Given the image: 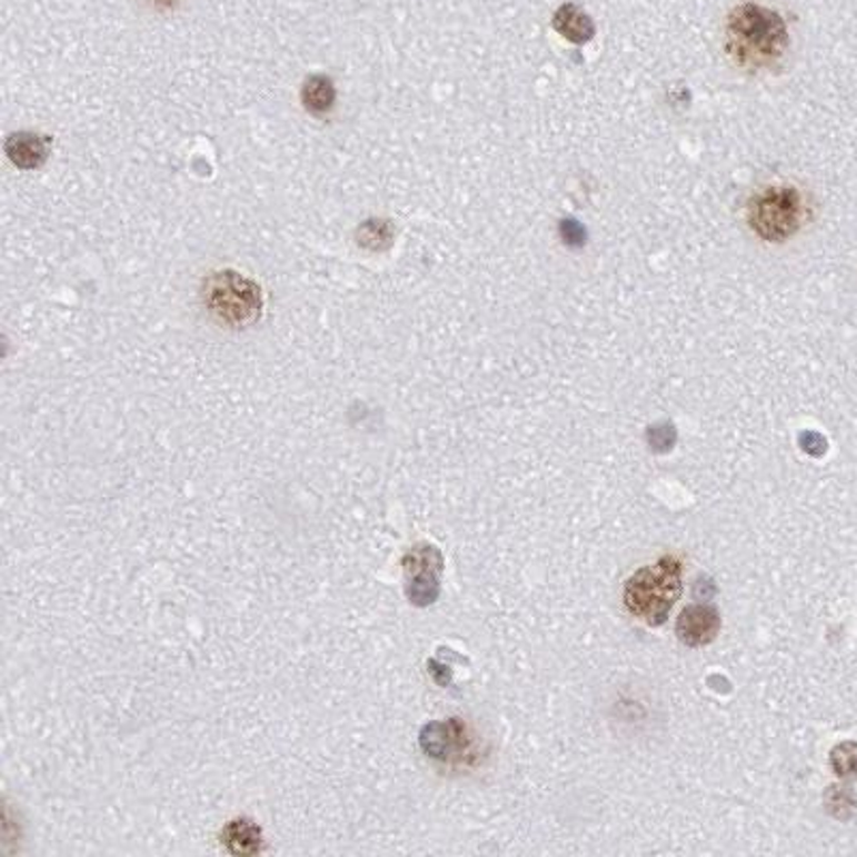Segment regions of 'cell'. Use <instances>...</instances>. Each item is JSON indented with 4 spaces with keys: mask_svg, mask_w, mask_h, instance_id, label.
Listing matches in <instances>:
<instances>
[{
    "mask_svg": "<svg viewBox=\"0 0 857 857\" xmlns=\"http://www.w3.org/2000/svg\"><path fill=\"white\" fill-rule=\"evenodd\" d=\"M789 41L783 13L764 2L741 0L727 16L725 46L734 62L744 69H771L785 59Z\"/></svg>",
    "mask_w": 857,
    "mask_h": 857,
    "instance_id": "6da1fadb",
    "label": "cell"
},
{
    "mask_svg": "<svg viewBox=\"0 0 857 857\" xmlns=\"http://www.w3.org/2000/svg\"><path fill=\"white\" fill-rule=\"evenodd\" d=\"M681 596V564L667 556L635 572L624 588L626 609L648 621L650 626L665 624L674 605Z\"/></svg>",
    "mask_w": 857,
    "mask_h": 857,
    "instance_id": "7a4b0ae2",
    "label": "cell"
},
{
    "mask_svg": "<svg viewBox=\"0 0 857 857\" xmlns=\"http://www.w3.org/2000/svg\"><path fill=\"white\" fill-rule=\"evenodd\" d=\"M202 300L215 320L232 328L258 322L265 311L262 288L237 270H217L208 275L202 283Z\"/></svg>",
    "mask_w": 857,
    "mask_h": 857,
    "instance_id": "3957f363",
    "label": "cell"
},
{
    "mask_svg": "<svg viewBox=\"0 0 857 857\" xmlns=\"http://www.w3.org/2000/svg\"><path fill=\"white\" fill-rule=\"evenodd\" d=\"M808 219V207L796 187H768L748 205L753 232L768 242H785L796 237Z\"/></svg>",
    "mask_w": 857,
    "mask_h": 857,
    "instance_id": "277c9868",
    "label": "cell"
},
{
    "mask_svg": "<svg viewBox=\"0 0 857 857\" xmlns=\"http://www.w3.org/2000/svg\"><path fill=\"white\" fill-rule=\"evenodd\" d=\"M408 572V596L415 605H431L440 594L442 556L431 545H418L406 558Z\"/></svg>",
    "mask_w": 857,
    "mask_h": 857,
    "instance_id": "5b68a950",
    "label": "cell"
},
{
    "mask_svg": "<svg viewBox=\"0 0 857 857\" xmlns=\"http://www.w3.org/2000/svg\"><path fill=\"white\" fill-rule=\"evenodd\" d=\"M468 729L459 718H450L446 723H429L420 734L422 750L434 757L450 761L452 757H459L457 753L468 748Z\"/></svg>",
    "mask_w": 857,
    "mask_h": 857,
    "instance_id": "8992f818",
    "label": "cell"
},
{
    "mask_svg": "<svg viewBox=\"0 0 857 857\" xmlns=\"http://www.w3.org/2000/svg\"><path fill=\"white\" fill-rule=\"evenodd\" d=\"M676 630L681 644L690 648L708 646L720 630V614L708 605L686 607L678 618Z\"/></svg>",
    "mask_w": 857,
    "mask_h": 857,
    "instance_id": "52a82bcc",
    "label": "cell"
},
{
    "mask_svg": "<svg viewBox=\"0 0 857 857\" xmlns=\"http://www.w3.org/2000/svg\"><path fill=\"white\" fill-rule=\"evenodd\" d=\"M4 152L16 168L34 170L48 161L52 152V138L34 131H20L9 136V140L4 142Z\"/></svg>",
    "mask_w": 857,
    "mask_h": 857,
    "instance_id": "ba28073f",
    "label": "cell"
},
{
    "mask_svg": "<svg viewBox=\"0 0 857 857\" xmlns=\"http://www.w3.org/2000/svg\"><path fill=\"white\" fill-rule=\"evenodd\" d=\"M551 24L562 34L564 39H568L570 43H577V46L588 43L596 34L594 20L586 13V9L579 7L577 2H564L562 7L554 13Z\"/></svg>",
    "mask_w": 857,
    "mask_h": 857,
    "instance_id": "9c48e42d",
    "label": "cell"
},
{
    "mask_svg": "<svg viewBox=\"0 0 857 857\" xmlns=\"http://www.w3.org/2000/svg\"><path fill=\"white\" fill-rule=\"evenodd\" d=\"M300 99H302V106L307 112H311L316 117L328 114L337 101L335 82L328 76H311L302 84Z\"/></svg>",
    "mask_w": 857,
    "mask_h": 857,
    "instance_id": "30bf717a",
    "label": "cell"
},
{
    "mask_svg": "<svg viewBox=\"0 0 857 857\" xmlns=\"http://www.w3.org/2000/svg\"><path fill=\"white\" fill-rule=\"evenodd\" d=\"M356 240L369 251H386L395 240V226L388 219L371 217L356 230Z\"/></svg>",
    "mask_w": 857,
    "mask_h": 857,
    "instance_id": "8fae6325",
    "label": "cell"
},
{
    "mask_svg": "<svg viewBox=\"0 0 857 857\" xmlns=\"http://www.w3.org/2000/svg\"><path fill=\"white\" fill-rule=\"evenodd\" d=\"M831 768L843 778H857V744L845 741L831 750Z\"/></svg>",
    "mask_w": 857,
    "mask_h": 857,
    "instance_id": "7c38bea8",
    "label": "cell"
},
{
    "mask_svg": "<svg viewBox=\"0 0 857 857\" xmlns=\"http://www.w3.org/2000/svg\"><path fill=\"white\" fill-rule=\"evenodd\" d=\"M648 442H650L651 450H656V452L671 450L676 444V427L669 422L654 425L648 429Z\"/></svg>",
    "mask_w": 857,
    "mask_h": 857,
    "instance_id": "4fadbf2b",
    "label": "cell"
},
{
    "mask_svg": "<svg viewBox=\"0 0 857 857\" xmlns=\"http://www.w3.org/2000/svg\"><path fill=\"white\" fill-rule=\"evenodd\" d=\"M826 799H828L829 813L836 815V817H840V819H847V817H849V815H847L849 806H854V808L857 806L856 796L849 794V791H843L840 787H831Z\"/></svg>",
    "mask_w": 857,
    "mask_h": 857,
    "instance_id": "5bb4252c",
    "label": "cell"
},
{
    "mask_svg": "<svg viewBox=\"0 0 857 857\" xmlns=\"http://www.w3.org/2000/svg\"><path fill=\"white\" fill-rule=\"evenodd\" d=\"M560 235L568 247H581L586 242V230L579 221L575 219H564L560 226Z\"/></svg>",
    "mask_w": 857,
    "mask_h": 857,
    "instance_id": "9a60e30c",
    "label": "cell"
},
{
    "mask_svg": "<svg viewBox=\"0 0 857 857\" xmlns=\"http://www.w3.org/2000/svg\"><path fill=\"white\" fill-rule=\"evenodd\" d=\"M799 446H801L804 452H808L813 457H821L828 450L826 438L821 434H817V431H804L799 436Z\"/></svg>",
    "mask_w": 857,
    "mask_h": 857,
    "instance_id": "2e32d148",
    "label": "cell"
},
{
    "mask_svg": "<svg viewBox=\"0 0 857 857\" xmlns=\"http://www.w3.org/2000/svg\"><path fill=\"white\" fill-rule=\"evenodd\" d=\"M157 2H161V4H175L177 0H157Z\"/></svg>",
    "mask_w": 857,
    "mask_h": 857,
    "instance_id": "e0dca14e",
    "label": "cell"
}]
</instances>
